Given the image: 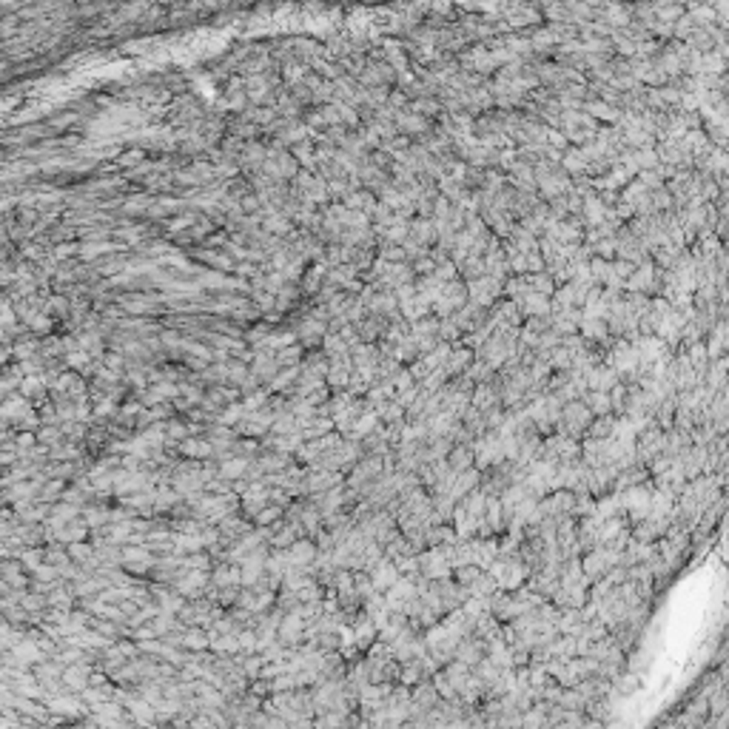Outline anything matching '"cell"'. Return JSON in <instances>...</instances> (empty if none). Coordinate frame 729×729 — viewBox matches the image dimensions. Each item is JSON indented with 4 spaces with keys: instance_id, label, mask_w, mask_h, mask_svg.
Wrapping results in <instances>:
<instances>
[{
    "instance_id": "1",
    "label": "cell",
    "mask_w": 729,
    "mask_h": 729,
    "mask_svg": "<svg viewBox=\"0 0 729 729\" xmlns=\"http://www.w3.org/2000/svg\"><path fill=\"white\" fill-rule=\"evenodd\" d=\"M302 632H305V618L299 615V609L282 612V621L276 626V641L285 644V646H299L302 644Z\"/></svg>"
},
{
    "instance_id": "2",
    "label": "cell",
    "mask_w": 729,
    "mask_h": 729,
    "mask_svg": "<svg viewBox=\"0 0 729 729\" xmlns=\"http://www.w3.org/2000/svg\"><path fill=\"white\" fill-rule=\"evenodd\" d=\"M91 681V664H65L63 666V675H60V683H63V692H83Z\"/></svg>"
},
{
    "instance_id": "3",
    "label": "cell",
    "mask_w": 729,
    "mask_h": 729,
    "mask_svg": "<svg viewBox=\"0 0 729 729\" xmlns=\"http://www.w3.org/2000/svg\"><path fill=\"white\" fill-rule=\"evenodd\" d=\"M285 552H288V561H290L293 567H308V564H313V558H316L319 547H316V541H313V538L299 535V538H296Z\"/></svg>"
},
{
    "instance_id": "4",
    "label": "cell",
    "mask_w": 729,
    "mask_h": 729,
    "mask_svg": "<svg viewBox=\"0 0 729 729\" xmlns=\"http://www.w3.org/2000/svg\"><path fill=\"white\" fill-rule=\"evenodd\" d=\"M396 578H399V570H396L393 558H387V555H382V558L373 564V570H370V581H373V587H376L379 592H384Z\"/></svg>"
},
{
    "instance_id": "5",
    "label": "cell",
    "mask_w": 729,
    "mask_h": 729,
    "mask_svg": "<svg viewBox=\"0 0 729 729\" xmlns=\"http://www.w3.org/2000/svg\"><path fill=\"white\" fill-rule=\"evenodd\" d=\"M177 450L185 456V458H196V461H205L214 456V447L208 439H196V436H185L182 441H177Z\"/></svg>"
},
{
    "instance_id": "6",
    "label": "cell",
    "mask_w": 729,
    "mask_h": 729,
    "mask_svg": "<svg viewBox=\"0 0 729 729\" xmlns=\"http://www.w3.org/2000/svg\"><path fill=\"white\" fill-rule=\"evenodd\" d=\"M527 575H530V570L524 567L521 558H507V567H504V572L498 578V587L501 589H515V587H521L527 581Z\"/></svg>"
},
{
    "instance_id": "7",
    "label": "cell",
    "mask_w": 729,
    "mask_h": 729,
    "mask_svg": "<svg viewBox=\"0 0 729 729\" xmlns=\"http://www.w3.org/2000/svg\"><path fill=\"white\" fill-rule=\"evenodd\" d=\"M473 350L470 347H461V345H456V347H450V353H447V359H444V364H441V370L447 373V379L450 376H456V373H464L467 370V364L473 362Z\"/></svg>"
},
{
    "instance_id": "8",
    "label": "cell",
    "mask_w": 729,
    "mask_h": 729,
    "mask_svg": "<svg viewBox=\"0 0 729 729\" xmlns=\"http://www.w3.org/2000/svg\"><path fill=\"white\" fill-rule=\"evenodd\" d=\"M91 530H88V524L80 518V515H74V518H68L65 524H60L51 535L54 538H60V541H65V544H74V541H85V535H88Z\"/></svg>"
},
{
    "instance_id": "9",
    "label": "cell",
    "mask_w": 729,
    "mask_h": 729,
    "mask_svg": "<svg viewBox=\"0 0 729 729\" xmlns=\"http://www.w3.org/2000/svg\"><path fill=\"white\" fill-rule=\"evenodd\" d=\"M456 538H458V535H456V527L447 524V521H439V524L424 527V541H427V547H447V544H453Z\"/></svg>"
},
{
    "instance_id": "10",
    "label": "cell",
    "mask_w": 729,
    "mask_h": 729,
    "mask_svg": "<svg viewBox=\"0 0 729 729\" xmlns=\"http://www.w3.org/2000/svg\"><path fill=\"white\" fill-rule=\"evenodd\" d=\"M208 578H211V587H236L239 584V564L236 561H222L219 567H214L211 572H208Z\"/></svg>"
},
{
    "instance_id": "11",
    "label": "cell",
    "mask_w": 729,
    "mask_h": 729,
    "mask_svg": "<svg viewBox=\"0 0 729 729\" xmlns=\"http://www.w3.org/2000/svg\"><path fill=\"white\" fill-rule=\"evenodd\" d=\"M248 367H251V373H253L259 382H265V384H268V382L273 379V373L279 370V364H276V356H273L271 350H259V353H256V359H253Z\"/></svg>"
},
{
    "instance_id": "12",
    "label": "cell",
    "mask_w": 729,
    "mask_h": 729,
    "mask_svg": "<svg viewBox=\"0 0 729 729\" xmlns=\"http://www.w3.org/2000/svg\"><path fill=\"white\" fill-rule=\"evenodd\" d=\"M248 461H251L248 456H228V458H222V461L216 464V476L225 478V481H236V478L245 476Z\"/></svg>"
},
{
    "instance_id": "13",
    "label": "cell",
    "mask_w": 729,
    "mask_h": 729,
    "mask_svg": "<svg viewBox=\"0 0 729 729\" xmlns=\"http://www.w3.org/2000/svg\"><path fill=\"white\" fill-rule=\"evenodd\" d=\"M444 461H447V467H450L453 473H461V470L473 467V444H453V447L447 450Z\"/></svg>"
},
{
    "instance_id": "14",
    "label": "cell",
    "mask_w": 729,
    "mask_h": 729,
    "mask_svg": "<svg viewBox=\"0 0 729 729\" xmlns=\"http://www.w3.org/2000/svg\"><path fill=\"white\" fill-rule=\"evenodd\" d=\"M182 501V495L171 487V484H162L159 490H151V504H154V513H171L174 504Z\"/></svg>"
},
{
    "instance_id": "15",
    "label": "cell",
    "mask_w": 729,
    "mask_h": 729,
    "mask_svg": "<svg viewBox=\"0 0 729 729\" xmlns=\"http://www.w3.org/2000/svg\"><path fill=\"white\" fill-rule=\"evenodd\" d=\"M26 413H31V399H26V396H14L0 404V416L6 421H20Z\"/></svg>"
},
{
    "instance_id": "16",
    "label": "cell",
    "mask_w": 729,
    "mask_h": 729,
    "mask_svg": "<svg viewBox=\"0 0 729 729\" xmlns=\"http://www.w3.org/2000/svg\"><path fill=\"white\" fill-rule=\"evenodd\" d=\"M182 649L205 652V649H208V632H205V626H196V624L185 626V629H182Z\"/></svg>"
},
{
    "instance_id": "17",
    "label": "cell",
    "mask_w": 729,
    "mask_h": 729,
    "mask_svg": "<svg viewBox=\"0 0 729 729\" xmlns=\"http://www.w3.org/2000/svg\"><path fill=\"white\" fill-rule=\"evenodd\" d=\"M0 578H3L9 587H14V589L26 587V575H23V564H20V558L0 561Z\"/></svg>"
},
{
    "instance_id": "18",
    "label": "cell",
    "mask_w": 729,
    "mask_h": 729,
    "mask_svg": "<svg viewBox=\"0 0 729 729\" xmlns=\"http://www.w3.org/2000/svg\"><path fill=\"white\" fill-rule=\"evenodd\" d=\"M612 427H615V416H612V413L592 416V421L587 424L584 436H589V439H607V436H612Z\"/></svg>"
},
{
    "instance_id": "19",
    "label": "cell",
    "mask_w": 729,
    "mask_h": 729,
    "mask_svg": "<svg viewBox=\"0 0 729 729\" xmlns=\"http://www.w3.org/2000/svg\"><path fill=\"white\" fill-rule=\"evenodd\" d=\"M581 402L592 410V416L612 413V407H609V393H607V390H587V393L581 396Z\"/></svg>"
},
{
    "instance_id": "20",
    "label": "cell",
    "mask_w": 729,
    "mask_h": 729,
    "mask_svg": "<svg viewBox=\"0 0 729 729\" xmlns=\"http://www.w3.org/2000/svg\"><path fill=\"white\" fill-rule=\"evenodd\" d=\"M48 712H54V715H77L83 706H80V701L77 698H68V695H51L48 698V706H46Z\"/></svg>"
},
{
    "instance_id": "21",
    "label": "cell",
    "mask_w": 729,
    "mask_h": 729,
    "mask_svg": "<svg viewBox=\"0 0 729 729\" xmlns=\"http://www.w3.org/2000/svg\"><path fill=\"white\" fill-rule=\"evenodd\" d=\"M495 589H498L495 578H493L490 572H484V570H481V572H478V578H476V581L467 587V592H470V595H481V598H490Z\"/></svg>"
},
{
    "instance_id": "22",
    "label": "cell",
    "mask_w": 729,
    "mask_h": 729,
    "mask_svg": "<svg viewBox=\"0 0 729 729\" xmlns=\"http://www.w3.org/2000/svg\"><path fill=\"white\" fill-rule=\"evenodd\" d=\"M46 379L43 376H34V373H28V376H23V382H20V393L26 396V399H37V396H43L46 390Z\"/></svg>"
},
{
    "instance_id": "23",
    "label": "cell",
    "mask_w": 729,
    "mask_h": 729,
    "mask_svg": "<svg viewBox=\"0 0 729 729\" xmlns=\"http://www.w3.org/2000/svg\"><path fill=\"white\" fill-rule=\"evenodd\" d=\"M279 518H282V507L268 501V504L253 515V527H271V524H273V521H279Z\"/></svg>"
},
{
    "instance_id": "24",
    "label": "cell",
    "mask_w": 729,
    "mask_h": 729,
    "mask_svg": "<svg viewBox=\"0 0 729 729\" xmlns=\"http://www.w3.org/2000/svg\"><path fill=\"white\" fill-rule=\"evenodd\" d=\"M464 373H467V376H470V379L478 384V382H487V379H490L495 370H493V367H490L484 359H476V356H473V362L467 364V370H464Z\"/></svg>"
},
{
    "instance_id": "25",
    "label": "cell",
    "mask_w": 729,
    "mask_h": 729,
    "mask_svg": "<svg viewBox=\"0 0 729 729\" xmlns=\"http://www.w3.org/2000/svg\"><path fill=\"white\" fill-rule=\"evenodd\" d=\"M74 598H77V595H74V587H68V589H54V592L46 595L48 607H54V609H68Z\"/></svg>"
},
{
    "instance_id": "26",
    "label": "cell",
    "mask_w": 729,
    "mask_h": 729,
    "mask_svg": "<svg viewBox=\"0 0 729 729\" xmlns=\"http://www.w3.org/2000/svg\"><path fill=\"white\" fill-rule=\"evenodd\" d=\"M17 601H20V607H23L26 612H40V609H46V607H48L46 595H40V592H20V595H17Z\"/></svg>"
},
{
    "instance_id": "27",
    "label": "cell",
    "mask_w": 729,
    "mask_h": 729,
    "mask_svg": "<svg viewBox=\"0 0 729 729\" xmlns=\"http://www.w3.org/2000/svg\"><path fill=\"white\" fill-rule=\"evenodd\" d=\"M273 356H276V364H279V367H288V364H296V362H299L302 350H299V347H279V353H273Z\"/></svg>"
},
{
    "instance_id": "28",
    "label": "cell",
    "mask_w": 729,
    "mask_h": 729,
    "mask_svg": "<svg viewBox=\"0 0 729 729\" xmlns=\"http://www.w3.org/2000/svg\"><path fill=\"white\" fill-rule=\"evenodd\" d=\"M60 439H63V436H60V430H57L54 424H48V427L43 424L40 433H37V441H40V444H48V447H54Z\"/></svg>"
},
{
    "instance_id": "29",
    "label": "cell",
    "mask_w": 729,
    "mask_h": 729,
    "mask_svg": "<svg viewBox=\"0 0 729 729\" xmlns=\"http://www.w3.org/2000/svg\"><path fill=\"white\" fill-rule=\"evenodd\" d=\"M248 373H251V367L242 364V362H231V364H228V382H234V384H239Z\"/></svg>"
},
{
    "instance_id": "30",
    "label": "cell",
    "mask_w": 729,
    "mask_h": 729,
    "mask_svg": "<svg viewBox=\"0 0 729 729\" xmlns=\"http://www.w3.org/2000/svg\"><path fill=\"white\" fill-rule=\"evenodd\" d=\"M65 364H68L71 370H77V373H80V370H83V364H91V362H88V353L83 350V353H71V356H65Z\"/></svg>"
},
{
    "instance_id": "31",
    "label": "cell",
    "mask_w": 729,
    "mask_h": 729,
    "mask_svg": "<svg viewBox=\"0 0 729 729\" xmlns=\"http://www.w3.org/2000/svg\"><path fill=\"white\" fill-rule=\"evenodd\" d=\"M114 646H117L125 658H137V652H140V646H137V644H128V641H117Z\"/></svg>"
},
{
    "instance_id": "32",
    "label": "cell",
    "mask_w": 729,
    "mask_h": 729,
    "mask_svg": "<svg viewBox=\"0 0 729 729\" xmlns=\"http://www.w3.org/2000/svg\"><path fill=\"white\" fill-rule=\"evenodd\" d=\"M6 399V382H0V402Z\"/></svg>"
}]
</instances>
